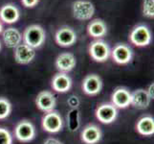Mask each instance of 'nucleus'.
<instances>
[{
	"label": "nucleus",
	"mask_w": 154,
	"mask_h": 144,
	"mask_svg": "<svg viewBox=\"0 0 154 144\" xmlns=\"http://www.w3.org/2000/svg\"><path fill=\"white\" fill-rule=\"evenodd\" d=\"M22 40L25 44H27L35 50L40 48L46 40L45 30L38 24H32L27 26L22 34Z\"/></svg>",
	"instance_id": "1"
},
{
	"label": "nucleus",
	"mask_w": 154,
	"mask_h": 144,
	"mask_svg": "<svg viewBox=\"0 0 154 144\" xmlns=\"http://www.w3.org/2000/svg\"><path fill=\"white\" fill-rule=\"evenodd\" d=\"M129 40L137 47H146L151 43L152 35L150 29L145 24H139L131 30Z\"/></svg>",
	"instance_id": "2"
},
{
	"label": "nucleus",
	"mask_w": 154,
	"mask_h": 144,
	"mask_svg": "<svg viewBox=\"0 0 154 144\" xmlns=\"http://www.w3.org/2000/svg\"><path fill=\"white\" fill-rule=\"evenodd\" d=\"M72 14L79 21L90 20L95 14V6L89 0H76L72 5Z\"/></svg>",
	"instance_id": "3"
},
{
	"label": "nucleus",
	"mask_w": 154,
	"mask_h": 144,
	"mask_svg": "<svg viewBox=\"0 0 154 144\" xmlns=\"http://www.w3.org/2000/svg\"><path fill=\"white\" fill-rule=\"evenodd\" d=\"M41 127L45 132L50 134L60 133L63 128L62 116L55 110L46 113L41 118Z\"/></svg>",
	"instance_id": "4"
},
{
	"label": "nucleus",
	"mask_w": 154,
	"mask_h": 144,
	"mask_svg": "<svg viewBox=\"0 0 154 144\" xmlns=\"http://www.w3.org/2000/svg\"><path fill=\"white\" fill-rule=\"evenodd\" d=\"M89 55L95 62H104L109 59L111 49L107 42L103 40H95L88 47Z\"/></svg>",
	"instance_id": "5"
},
{
	"label": "nucleus",
	"mask_w": 154,
	"mask_h": 144,
	"mask_svg": "<svg viewBox=\"0 0 154 144\" xmlns=\"http://www.w3.org/2000/svg\"><path fill=\"white\" fill-rule=\"evenodd\" d=\"M14 134L15 138L23 143H27L35 139L36 136V130L35 125L29 120H21L14 127Z\"/></svg>",
	"instance_id": "6"
},
{
	"label": "nucleus",
	"mask_w": 154,
	"mask_h": 144,
	"mask_svg": "<svg viewBox=\"0 0 154 144\" xmlns=\"http://www.w3.org/2000/svg\"><path fill=\"white\" fill-rule=\"evenodd\" d=\"M96 118L103 124H111L118 117V109L112 103H103L95 110Z\"/></svg>",
	"instance_id": "7"
},
{
	"label": "nucleus",
	"mask_w": 154,
	"mask_h": 144,
	"mask_svg": "<svg viewBox=\"0 0 154 144\" xmlns=\"http://www.w3.org/2000/svg\"><path fill=\"white\" fill-rule=\"evenodd\" d=\"M110 56L113 61L121 66H125L129 63L133 58V50L126 43H117L113 49L111 50Z\"/></svg>",
	"instance_id": "8"
},
{
	"label": "nucleus",
	"mask_w": 154,
	"mask_h": 144,
	"mask_svg": "<svg viewBox=\"0 0 154 144\" xmlns=\"http://www.w3.org/2000/svg\"><path fill=\"white\" fill-rule=\"evenodd\" d=\"M77 33L69 26H62L56 32V43L60 47H70L77 41Z\"/></svg>",
	"instance_id": "9"
},
{
	"label": "nucleus",
	"mask_w": 154,
	"mask_h": 144,
	"mask_svg": "<svg viewBox=\"0 0 154 144\" xmlns=\"http://www.w3.org/2000/svg\"><path fill=\"white\" fill-rule=\"evenodd\" d=\"M82 88L86 95H98L103 89V80L97 74H89L84 77L82 84Z\"/></svg>",
	"instance_id": "10"
},
{
	"label": "nucleus",
	"mask_w": 154,
	"mask_h": 144,
	"mask_svg": "<svg viewBox=\"0 0 154 144\" xmlns=\"http://www.w3.org/2000/svg\"><path fill=\"white\" fill-rule=\"evenodd\" d=\"M35 105L39 110L46 114L56 109L57 99L53 92L49 91V90H42L36 95Z\"/></svg>",
	"instance_id": "11"
},
{
	"label": "nucleus",
	"mask_w": 154,
	"mask_h": 144,
	"mask_svg": "<svg viewBox=\"0 0 154 144\" xmlns=\"http://www.w3.org/2000/svg\"><path fill=\"white\" fill-rule=\"evenodd\" d=\"M103 137V132L96 124H87L81 132V139L85 144H97Z\"/></svg>",
	"instance_id": "12"
},
{
	"label": "nucleus",
	"mask_w": 154,
	"mask_h": 144,
	"mask_svg": "<svg viewBox=\"0 0 154 144\" xmlns=\"http://www.w3.org/2000/svg\"><path fill=\"white\" fill-rule=\"evenodd\" d=\"M55 66L58 72L68 73L77 66V60L74 54L70 52H63L58 55L55 61Z\"/></svg>",
	"instance_id": "13"
},
{
	"label": "nucleus",
	"mask_w": 154,
	"mask_h": 144,
	"mask_svg": "<svg viewBox=\"0 0 154 144\" xmlns=\"http://www.w3.org/2000/svg\"><path fill=\"white\" fill-rule=\"evenodd\" d=\"M131 92L126 88L119 87L111 94V103L117 109H126L130 106Z\"/></svg>",
	"instance_id": "14"
},
{
	"label": "nucleus",
	"mask_w": 154,
	"mask_h": 144,
	"mask_svg": "<svg viewBox=\"0 0 154 144\" xmlns=\"http://www.w3.org/2000/svg\"><path fill=\"white\" fill-rule=\"evenodd\" d=\"M14 60L19 65H29L35 58V50L25 43H20L14 48Z\"/></svg>",
	"instance_id": "15"
},
{
	"label": "nucleus",
	"mask_w": 154,
	"mask_h": 144,
	"mask_svg": "<svg viewBox=\"0 0 154 144\" xmlns=\"http://www.w3.org/2000/svg\"><path fill=\"white\" fill-rule=\"evenodd\" d=\"M51 87L58 93H66L72 88V79L67 73L57 72L52 78Z\"/></svg>",
	"instance_id": "16"
},
{
	"label": "nucleus",
	"mask_w": 154,
	"mask_h": 144,
	"mask_svg": "<svg viewBox=\"0 0 154 144\" xmlns=\"http://www.w3.org/2000/svg\"><path fill=\"white\" fill-rule=\"evenodd\" d=\"M20 18V11L14 4L7 3L0 8V20L6 24H14Z\"/></svg>",
	"instance_id": "17"
},
{
	"label": "nucleus",
	"mask_w": 154,
	"mask_h": 144,
	"mask_svg": "<svg viewBox=\"0 0 154 144\" xmlns=\"http://www.w3.org/2000/svg\"><path fill=\"white\" fill-rule=\"evenodd\" d=\"M151 99L148 96L146 90L144 88H139L131 92L130 106L138 110H146L150 105Z\"/></svg>",
	"instance_id": "18"
},
{
	"label": "nucleus",
	"mask_w": 154,
	"mask_h": 144,
	"mask_svg": "<svg viewBox=\"0 0 154 144\" xmlns=\"http://www.w3.org/2000/svg\"><path fill=\"white\" fill-rule=\"evenodd\" d=\"M2 39L6 47L14 49L22 41V34L17 28L9 27L2 32Z\"/></svg>",
	"instance_id": "19"
},
{
	"label": "nucleus",
	"mask_w": 154,
	"mask_h": 144,
	"mask_svg": "<svg viewBox=\"0 0 154 144\" xmlns=\"http://www.w3.org/2000/svg\"><path fill=\"white\" fill-rule=\"evenodd\" d=\"M87 33L94 39L100 40L107 34V25L103 19L95 18L91 20L87 25Z\"/></svg>",
	"instance_id": "20"
},
{
	"label": "nucleus",
	"mask_w": 154,
	"mask_h": 144,
	"mask_svg": "<svg viewBox=\"0 0 154 144\" xmlns=\"http://www.w3.org/2000/svg\"><path fill=\"white\" fill-rule=\"evenodd\" d=\"M136 131L143 136H151L154 135V118L151 115H144L138 119Z\"/></svg>",
	"instance_id": "21"
},
{
	"label": "nucleus",
	"mask_w": 154,
	"mask_h": 144,
	"mask_svg": "<svg viewBox=\"0 0 154 144\" xmlns=\"http://www.w3.org/2000/svg\"><path fill=\"white\" fill-rule=\"evenodd\" d=\"M68 126L71 132H75L78 130L81 124V116H79V113L78 109H72L71 111L69 113L68 116Z\"/></svg>",
	"instance_id": "22"
},
{
	"label": "nucleus",
	"mask_w": 154,
	"mask_h": 144,
	"mask_svg": "<svg viewBox=\"0 0 154 144\" xmlns=\"http://www.w3.org/2000/svg\"><path fill=\"white\" fill-rule=\"evenodd\" d=\"M12 110L13 107L10 101L5 97H0V120L8 118Z\"/></svg>",
	"instance_id": "23"
},
{
	"label": "nucleus",
	"mask_w": 154,
	"mask_h": 144,
	"mask_svg": "<svg viewBox=\"0 0 154 144\" xmlns=\"http://www.w3.org/2000/svg\"><path fill=\"white\" fill-rule=\"evenodd\" d=\"M143 14L147 18H154V0L143 1Z\"/></svg>",
	"instance_id": "24"
},
{
	"label": "nucleus",
	"mask_w": 154,
	"mask_h": 144,
	"mask_svg": "<svg viewBox=\"0 0 154 144\" xmlns=\"http://www.w3.org/2000/svg\"><path fill=\"white\" fill-rule=\"evenodd\" d=\"M14 138L11 132L6 128L0 127V144H13Z\"/></svg>",
	"instance_id": "25"
},
{
	"label": "nucleus",
	"mask_w": 154,
	"mask_h": 144,
	"mask_svg": "<svg viewBox=\"0 0 154 144\" xmlns=\"http://www.w3.org/2000/svg\"><path fill=\"white\" fill-rule=\"evenodd\" d=\"M67 103L72 109H78V107L79 106V104H81V101H79L78 96L72 95V96H70V97L68 98Z\"/></svg>",
	"instance_id": "26"
},
{
	"label": "nucleus",
	"mask_w": 154,
	"mask_h": 144,
	"mask_svg": "<svg viewBox=\"0 0 154 144\" xmlns=\"http://www.w3.org/2000/svg\"><path fill=\"white\" fill-rule=\"evenodd\" d=\"M39 0H21V3L26 8H34L38 4Z\"/></svg>",
	"instance_id": "27"
},
{
	"label": "nucleus",
	"mask_w": 154,
	"mask_h": 144,
	"mask_svg": "<svg viewBox=\"0 0 154 144\" xmlns=\"http://www.w3.org/2000/svg\"><path fill=\"white\" fill-rule=\"evenodd\" d=\"M43 144H64L62 141H60V139L55 137H49L43 142Z\"/></svg>",
	"instance_id": "28"
},
{
	"label": "nucleus",
	"mask_w": 154,
	"mask_h": 144,
	"mask_svg": "<svg viewBox=\"0 0 154 144\" xmlns=\"http://www.w3.org/2000/svg\"><path fill=\"white\" fill-rule=\"evenodd\" d=\"M153 88H154V84L151 83V84L149 85V86H148V88L146 89V92H147V94H148V96H149L151 100L153 99Z\"/></svg>",
	"instance_id": "29"
},
{
	"label": "nucleus",
	"mask_w": 154,
	"mask_h": 144,
	"mask_svg": "<svg viewBox=\"0 0 154 144\" xmlns=\"http://www.w3.org/2000/svg\"><path fill=\"white\" fill-rule=\"evenodd\" d=\"M4 31V28H3V23H2V21L0 20V35L2 34V32Z\"/></svg>",
	"instance_id": "30"
},
{
	"label": "nucleus",
	"mask_w": 154,
	"mask_h": 144,
	"mask_svg": "<svg viewBox=\"0 0 154 144\" xmlns=\"http://www.w3.org/2000/svg\"><path fill=\"white\" fill-rule=\"evenodd\" d=\"M1 47H2V45H1V41H0V50H1Z\"/></svg>",
	"instance_id": "31"
}]
</instances>
